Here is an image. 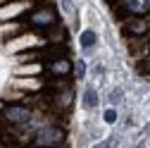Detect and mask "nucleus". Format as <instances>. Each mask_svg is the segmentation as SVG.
Masks as SVG:
<instances>
[{
  "instance_id": "2",
  "label": "nucleus",
  "mask_w": 150,
  "mask_h": 148,
  "mask_svg": "<svg viewBox=\"0 0 150 148\" xmlns=\"http://www.w3.org/2000/svg\"><path fill=\"white\" fill-rule=\"evenodd\" d=\"M3 115H5V120H7V122L24 124V122H29V120H31V110H26V107H22V105H14V107L3 110Z\"/></svg>"
},
{
  "instance_id": "4",
  "label": "nucleus",
  "mask_w": 150,
  "mask_h": 148,
  "mask_svg": "<svg viewBox=\"0 0 150 148\" xmlns=\"http://www.w3.org/2000/svg\"><path fill=\"white\" fill-rule=\"evenodd\" d=\"M31 22H33V24H52V22H55V14H52L50 10H38V12L31 17Z\"/></svg>"
},
{
  "instance_id": "10",
  "label": "nucleus",
  "mask_w": 150,
  "mask_h": 148,
  "mask_svg": "<svg viewBox=\"0 0 150 148\" xmlns=\"http://www.w3.org/2000/svg\"><path fill=\"white\" fill-rule=\"evenodd\" d=\"M83 74H86V62H76V77L83 79Z\"/></svg>"
},
{
  "instance_id": "6",
  "label": "nucleus",
  "mask_w": 150,
  "mask_h": 148,
  "mask_svg": "<svg viewBox=\"0 0 150 148\" xmlns=\"http://www.w3.org/2000/svg\"><path fill=\"white\" fill-rule=\"evenodd\" d=\"M52 74H57V77H64V74L69 72V62L67 60H57V62H52Z\"/></svg>"
},
{
  "instance_id": "7",
  "label": "nucleus",
  "mask_w": 150,
  "mask_h": 148,
  "mask_svg": "<svg viewBox=\"0 0 150 148\" xmlns=\"http://www.w3.org/2000/svg\"><path fill=\"white\" fill-rule=\"evenodd\" d=\"M83 100H86V105H88V107H96V103H98V96H96V91H86Z\"/></svg>"
},
{
  "instance_id": "5",
  "label": "nucleus",
  "mask_w": 150,
  "mask_h": 148,
  "mask_svg": "<svg viewBox=\"0 0 150 148\" xmlns=\"http://www.w3.org/2000/svg\"><path fill=\"white\" fill-rule=\"evenodd\" d=\"M96 41H98V36H96V31H93V29H86V31L81 33V46H83V48L96 46Z\"/></svg>"
},
{
  "instance_id": "8",
  "label": "nucleus",
  "mask_w": 150,
  "mask_h": 148,
  "mask_svg": "<svg viewBox=\"0 0 150 148\" xmlns=\"http://www.w3.org/2000/svg\"><path fill=\"white\" fill-rule=\"evenodd\" d=\"M129 29L134 31V33H141V31H145V29H148V22H136V24H131Z\"/></svg>"
},
{
  "instance_id": "3",
  "label": "nucleus",
  "mask_w": 150,
  "mask_h": 148,
  "mask_svg": "<svg viewBox=\"0 0 150 148\" xmlns=\"http://www.w3.org/2000/svg\"><path fill=\"white\" fill-rule=\"evenodd\" d=\"M124 7L136 12V14H143L148 7H150V0H124Z\"/></svg>"
},
{
  "instance_id": "9",
  "label": "nucleus",
  "mask_w": 150,
  "mask_h": 148,
  "mask_svg": "<svg viewBox=\"0 0 150 148\" xmlns=\"http://www.w3.org/2000/svg\"><path fill=\"white\" fill-rule=\"evenodd\" d=\"M105 122H117V110H107V112H105Z\"/></svg>"
},
{
  "instance_id": "1",
  "label": "nucleus",
  "mask_w": 150,
  "mask_h": 148,
  "mask_svg": "<svg viewBox=\"0 0 150 148\" xmlns=\"http://www.w3.org/2000/svg\"><path fill=\"white\" fill-rule=\"evenodd\" d=\"M62 141H64V132H62V129H41V132L36 134V143H38V146H45V148L57 146V143H62Z\"/></svg>"
}]
</instances>
